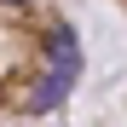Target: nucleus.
I'll return each instance as SVG.
<instances>
[{"label": "nucleus", "mask_w": 127, "mask_h": 127, "mask_svg": "<svg viewBox=\"0 0 127 127\" xmlns=\"http://www.w3.org/2000/svg\"><path fill=\"white\" fill-rule=\"evenodd\" d=\"M116 6H121V12H127V0H116Z\"/></svg>", "instance_id": "obj_2"}, {"label": "nucleus", "mask_w": 127, "mask_h": 127, "mask_svg": "<svg viewBox=\"0 0 127 127\" xmlns=\"http://www.w3.org/2000/svg\"><path fill=\"white\" fill-rule=\"evenodd\" d=\"M81 75V40L58 0H0V121L46 116Z\"/></svg>", "instance_id": "obj_1"}]
</instances>
